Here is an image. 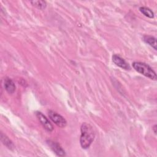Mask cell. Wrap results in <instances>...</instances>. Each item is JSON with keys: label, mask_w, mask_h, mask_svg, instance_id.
<instances>
[{"label": "cell", "mask_w": 157, "mask_h": 157, "mask_svg": "<svg viewBox=\"0 0 157 157\" xmlns=\"http://www.w3.org/2000/svg\"><path fill=\"white\" fill-rule=\"evenodd\" d=\"M31 4L39 9H44L47 6V3L45 1H32Z\"/></svg>", "instance_id": "cell-11"}, {"label": "cell", "mask_w": 157, "mask_h": 157, "mask_svg": "<svg viewBox=\"0 0 157 157\" xmlns=\"http://www.w3.org/2000/svg\"><path fill=\"white\" fill-rule=\"evenodd\" d=\"M4 88L6 89V90L10 94H12L15 92V85L14 83V82H13V80L12 79H10V78L6 77L4 79Z\"/></svg>", "instance_id": "cell-7"}, {"label": "cell", "mask_w": 157, "mask_h": 157, "mask_svg": "<svg viewBox=\"0 0 157 157\" xmlns=\"http://www.w3.org/2000/svg\"><path fill=\"white\" fill-rule=\"evenodd\" d=\"M81 135L80 138V143L82 148L87 149L90 147L95 137V131L93 127L88 123H82L81 128Z\"/></svg>", "instance_id": "cell-1"}, {"label": "cell", "mask_w": 157, "mask_h": 157, "mask_svg": "<svg viewBox=\"0 0 157 157\" xmlns=\"http://www.w3.org/2000/svg\"><path fill=\"white\" fill-rule=\"evenodd\" d=\"M157 126H156V124H155L153 126V128H152V129H153V132H154V133L156 134V129H157Z\"/></svg>", "instance_id": "cell-12"}, {"label": "cell", "mask_w": 157, "mask_h": 157, "mask_svg": "<svg viewBox=\"0 0 157 157\" xmlns=\"http://www.w3.org/2000/svg\"><path fill=\"white\" fill-rule=\"evenodd\" d=\"M140 11L141 13H142L145 16L150 18H154V13L153 12L149 9L148 7H140L139 8Z\"/></svg>", "instance_id": "cell-10"}, {"label": "cell", "mask_w": 157, "mask_h": 157, "mask_svg": "<svg viewBox=\"0 0 157 157\" xmlns=\"http://www.w3.org/2000/svg\"><path fill=\"white\" fill-rule=\"evenodd\" d=\"M144 40L145 43H147V44H148L149 45L152 47L155 50L157 49L156 40V38L154 37L153 36H148V35L144 36Z\"/></svg>", "instance_id": "cell-9"}, {"label": "cell", "mask_w": 157, "mask_h": 157, "mask_svg": "<svg viewBox=\"0 0 157 157\" xmlns=\"http://www.w3.org/2000/svg\"><path fill=\"white\" fill-rule=\"evenodd\" d=\"M112 61L114 63L115 65L121 67V69H123L124 70L130 69L129 65L126 63V61L124 59H123L118 55H113L112 56Z\"/></svg>", "instance_id": "cell-6"}, {"label": "cell", "mask_w": 157, "mask_h": 157, "mask_svg": "<svg viewBox=\"0 0 157 157\" xmlns=\"http://www.w3.org/2000/svg\"><path fill=\"white\" fill-rule=\"evenodd\" d=\"M133 68L139 73L153 80H156V74L154 70L147 64L143 62L136 61L132 63Z\"/></svg>", "instance_id": "cell-2"}, {"label": "cell", "mask_w": 157, "mask_h": 157, "mask_svg": "<svg viewBox=\"0 0 157 157\" xmlns=\"http://www.w3.org/2000/svg\"><path fill=\"white\" fill-rule=\"evenodd\" d=\"M47 143L50 148L55 152V153L59 156H66V152L62 147L56 142L48 140H47Z\"/></svg>", "instance_id": "cell-5"}, {"label": "cell", "mask_w": 157, "mask_h": 157, "mask_svg": "<svg viewBox=\"0 0 157 157\" xmlns=\"http://www.w3.org/2000/svg\"><path fill=\"white\" fill-rule=\"evenodd\" d=\"M36 115L39 120V122L40 124L42 125L44 128L47 130L48 132H52L53 130V126L51 124V123L49 121V120L46 118V117L43 115L41 112H36Z\"/></svg>", "instance_id": "cell-4"}, {"label": "cell", "mask_w": 157, "mask_h": 157, "mask_svg": "<svg viewBox=\"0 0 157 157\" xmlns=\"http://www.w3.org/2000/svg\"><path fill=\"white\" fill-rule=\"evenodd\" d=\"M48 114L49 118L58 126L60 128H64L66 126L67 121L63 116L58 114L56 112L51 110H48Z\"/></svg>", "instance_id": "cell-3"}, {"label": "cell", "mask_w": 157, "mask_h": 157, "mask_svg": "<svg viewBox=\"0 0 157 157\" xmlns=\"http://www.w3.org/2000/svg\"><path fill=\"white\" fill-rule=\"evenodd\" d=\"M1 140L2 144L6 146L10 150H13L14 148V145L12 143V142L9 139L8 137H7L5 134H4L2 132L1 133Z\"/></svg>", "instance_id": "cell-8"}]
</instances>
